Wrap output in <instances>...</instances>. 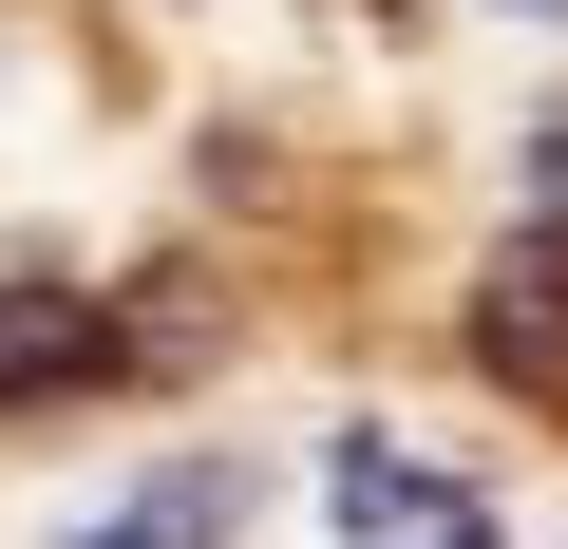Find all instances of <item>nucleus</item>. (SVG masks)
Wrapping results in <instances>:
<instances>
[{
	"label": "nucleus",
	"instance_id": "1",
	"mask_svg": "<svg viewBox=\"0 0 568 549\" xmlns=\"http://www.w3.org/2000/svg\"><path fill=\"white\" fill-rule=\"evenodd\" d=\"M77 360H114V304H77V285H0V398H58Z\"/></svg>",
	"mask_w": 568,
	"mask_h": 549
},
{
	"label": "nucleus",
	"instance_id": "3",
	"mask_svg": "<svg viewBox=\"0 0 568 549\" xmlns=\"http://www.w3.org/2000/svg\"><path fill=\"white\" fill-rule=\"evenodd\" d=\"M398 549H493V530H474L455 492H417V511H398Z\"/></svg>",
	"mask_w": 568,
	"mask_h": 549
},
{
	"label": "nucleus",
	"instance_id": "5",
	"mask_svg": "<svg viewBox=\"0 0 568 549\" xmlns=\"http://www.w3.org/2000/svg\"><path fill=\"white\" fill-rule=\"evenodd\" d=\"M530 20H549V0H530Z\"/></svg>",
	"mask_w": 568,
	"mask_h": 549
},
{
	"label": "nucleus",
	"instance_id": "2",
	"mask_svg": "<svg viewBox=\"0 0 568 549\" xmlns=\"http://www.w3.org/2000/svg\"><path fill=\"white\" fill-rule=\"evenodd\" d=\"M323 492H342L361 530H398V511H417V455H398V436H342V474H323Z\"/></svg>",
	"mask_w": 568,
	"mask_h": 549
},
{
	"label": "nucleus",
	"instance_id": "4",
	"mask_svg": "<svg viewBox=\"0 0 568 549\" xmlns=\"http://www.w3.org/2000/svg\"><path fill=\"white\" fill-rule=\"evenodd\" d=\"M77 549H152V530H133V511H95V530H77Z\"/></svg>",
	"mask_w": 568,
	"mask_h": 549
}]
</instances>
